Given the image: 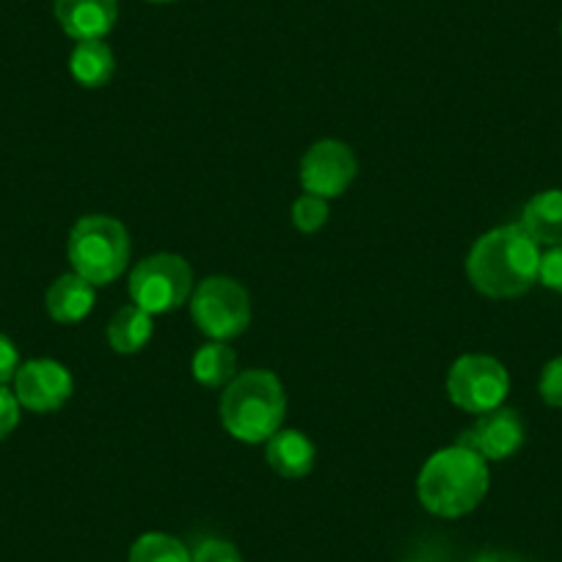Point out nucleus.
<instances>
[{
    "instance_id": "4468645a",
    "label": "nucleus",
    "mask_w": 562,
    "mask_h": 562,
    "mask_svg": "<svg viewBox=\"0 0 562 562\" xmlns=\"http://www.w3.org/2000/svg\"><path fill=\"white\" fill-rule=\"evenodd\" d=\"M521 226L538 246H562V191H543L527 202Z\"/></svg>"
},
{
    "instance_id": "6ab92c4d",
    "label": "nucleus",
    "mask_w": 562,
    "mask_h": 562,
    "mask_svg": "<svg viewBox=\"0 0 562 562\" xmlns=\"http://www.w3.org/2000/svg\"><path fill=\"white\" fill-rule=\"evenodd\" d=\"M328 221V199L315 196V193H304L301 199H295L293 204V224L295 229L312 235V232L323 229Z\"/></svg>"
},
{
    "instance_id": "f8f14e48",
    "label": "nucleus",
    "mask_w": 562,
    "mask_h": 562,
    "mask_svg": "<svg viewBox=\"0 0 562 562\" xmlns=\"http://www.w3.org/2000/svg\"><path fill=\"white\" fill-rule=\"evenodd\" d=\"M94 284L78 273L58 276L45 295L47 315L56 323H61V326H75V323L86 321L91 310H94Z\"/></svg>"
},
{
    "instance_id": "20e7f679",
    "label": "nucleus",
    "mask_w": 562,
    "mask_h": 562,
    "mask_svg": "<svg viewBox=\"0 0 562 562\" xmlns=\"http://www.w3.org/2000/svg\"><path fill=\"white\" fill-rule=\"evenodd\" d=\"M67 257L72 273L83 276L94 288L111 284L127 270V226L111 215H83L69 232Z\"/></svg>"
},
{
    "instance_id": "6e6552de",
    "label": "nucleus",
    "mask_w": 562,
    "mask_h": 562,
    "mask_svg": "<svg viewBox=\"0 0 562 562\" xmlns=\"http://www.w3.org/2000/svg\"><path fill=\"white\" fill-rule=\"evenodd\" d=\"M12 383L18 403L34 414H53V411L64 408L75 392L72 372L56 359L25 361V364H20Z\"/></svg>"
},
{
    "instance_id": "1a4fd4ad",
    "label": "nucleus",
    "mask_w": 562,
    "mask_h": 562,
    "mask_svg": "<svg viewBox=\"0 0 562 562\" xmlns=\"http://www.w3.org/2000/svg\"><path fill=\"white\" fill-rule=\"evenodd\" d=\"M356 155L348 144L334 138H323L312 144L310 153L301 160V186L306 193H315L321 199L342 196L356 180Z\"/></svg>"
},
{
    "instance_id": "4be33fe9",
    "label": "nucleus",
    "mask_w": 562,
    "mask_h": 562,
    "mask_svg": "<svg viewBox=\"0 0 562 562\" xmlns=\"http://www.w3.org/2000/svg\"><path fill=\"white\" fill-rule=\"evenodd\" d=\"M538 281L543 284V288L554 290V293H562V246H554L546 254H540Z\"/></svg>"
},
{
    "instance_id": "2eb2a0df",
    "label": "nucleus",
    "mask_w": 562,
    "mask_h": 562,
    "mask_svg": "<svg viewBox=\"0 0 562 562\" xmlns=\"http://www.w3.org/2000/svg\"><path fill=\"white\" fill-rule=\"evenodd\" d=\"M69 72L86 89H100L111 83L116 72V58H113L111 45L105 40H86L78 42L69 56Z\"/></svg>"
},
{
    "instance_id": "412c9836",
    "label": "nucleus",
    "mask_w": 562,
    "mask_h": 562,
    "mask_svg": "<svg viewBox=\"0 0 562 562\" xmlns=\"http://www.w3.org/2000/svg\"><path fill=\"white\" fill-rule=\"evenodd\" d=\"M193 562H243V557L229 540L207 538L196 546V551H193Z\"/></svg>"
},
{
    "instance_id": "423d86ee",
    "label": "nucleus",
    "mask_w": 562,
    "mask_h": 562,
    "mask_svg": "<svg viewBox=\"0 0 562 562\" xmlns=\"http://www.w3.org/2000/svg\"><path fill=\"white\" fill-rule=\"evenodd\" d=\"M191 317L204 337L215 342L240 337L251 323V301L243 284L229 276L199 281L191 295Z\"/></svg>"
},
{
    "instance_id": "39448f33",
    "label": "nucleus",
    "mask_w": 562,
    "mask_h": 562,
    "mask_svg": "<svg viewBox=\"0 0 562 562\" xmlns=\"http://www.w3.org/2000/svg\"><path fill=\"white\" fill-rule=\"evenodd\" d=\"M127 293L135 306L153 317L166 315L191 301L193 270L180 254H153L130 270Z\"/></svg>"
},
{
    "instance_id": "9d476101",
    "label": "nucleus",
    "mask_w": 562,
    "mask_h": 562,
    "mask_svg": "<svg viewBox=\"0 0 562 562\" xmlns=\"http://www.w3.org/2000/svg\"><path fill=\"white\" fill-rule=\"evenodd\" d=\"M524 439H527V430H524L521 416L499 405L488 414H480L472 428L458 439V445L469 447L485 461H507L521 450Z\"/></svg>"
},
{
    "instance_id": "b1692460",
    "label": "nucleus",
    "mask_w": 562,
    "mask_h": 562,
    "mask_svg": "<svg viewBox=\"0 0 562 562\" xmlns=\"http://www.w3.org/2000/svg\"><path fill=\"white\" fill-rule=\"evenodd\" d=\"M20 364H23V361H20L18 345H14L7 334H0V386H7L9 381H14Z\"/></svg>"
},
{
    "instance_id": "aec40b11",
    "label": "nucleus",
    "mask_w": 562,
    "mask_h": 562,
    "mask_svg": "<svg viewBox=\"0 0 562 562\" xmlns=\"http://www.w3.org/2000/svg\"><path fill=\"white\" fill-rule=\"evenodd\" d=\"M538 392L546 405L562 408V356H557V359H551L549 364L543 367L538 381Z\"/></svg>"
},
{
    "instance_id": "a878e982",
    "label": "nucleus",
    "mask_w": 562,
    "mask_h": 562,
    "mask_svg": "<svg viewBox=\"0 0 562 562\" xmlns=\"http://www.w3.org/2000/svg\"><path fill=\"white\" fill-rule=\"evenodd\" d=\"M149 3H175V0H149Z\"/></svg>"
},
{
    "instance_id": "0eeeda50",
    "label": "nucleus",
    "mask_w": 562,
    "mask_h": 562,
    "mask_svg": "<svg viewBox=\"0 0 562 562\" xmlns=\"http://www.w3.org/2000/svg\"><path fill=\"white\" fill-rule=\"evenodd\" d=\"M507 392H510V375H507L505 364L496 361L494 356H461L447 375V394H450L452 403L474 416L499 408Z\"/></svg>"
},
{
    "instance_id": "5701e85b",
    "label": "nucleus",
    "mask_w": 562,
    "mask_h": 562,
    "mask_svg": "<svg viewBox=\"0 0 562 562\" xmlns=\"http://www.w3.org/2000/svg\"><path fill=\"white\" fill-rule=\"evenodd\" d=\"M20 408L14 392L9 386H0V441L9 439L14 434V428L20 425Z\"/></svg>"
},
{
    "instance_id": "f3484780",
    "label": "nucleus",
    "mask_w": 562,
    "mask_h": 562,
    "mask_svg": "<svg viewBox=\"0 0 562 562\" xmlns=\"http://www.w3.org/2000/svg\"><path fill=\"white\" fill-rule=\"evenodd\" d=\"M193 381L202 383L204 389L229 386L232 378L237 375V353L226 342H207L193 353L191 359Z\"/></svg>"
},
{
    "instance_id": "393cba45",
    "label": "nucleus",
    "mask_w": 562,
    "mask_h": 562,
    "mask_svg": "<svg viewBox=\"0 0 562 562\" xmlns=\"http://www.w3.org/2000/svg\"><path fill=\"white\" fill-rule=\"evenodd\" d=\"M474 562H527V560L518 554H510V551H485V554H480Z\"/></svg>"
},
{
    "instance_id": "f257e3e1",
    "label": "nucleus",
    "mask_w": 562,
    "mask_h": 562,
    "mask_svg": "<svg viewBox=\"0 0 562 562\" xmlns=\"http://www.w3.org/2000/svg\"><path fill=\"white\" fill-rule=\"evenodd\" d=\"M538 268L540 246L521 224H505L485 232L467 259L472 288L488 299L524 295L538 281Z\"/></svg>"
},
{
    "instance_id": "ddd939ff",
    "label": "nucleus",
    "mask_w": 562,
    "mask_h": 562,
    "mask_svg": "<svg viewBox=\"0 0 562 562\" xmlns=\"http://www.w3.org/2000/svg\"><path fill=\"white\" fill-rule=\"evenodd\" d=\"M265 458L270 469L284 480H304L315 469L317 450L301 430H284L265 441Z\"/></svg>"
},
{
    "instance_id": "7ed1b4c3",
    "label": "nucleus",
    "mask_w": 562,
    "mask_h": 562,
    "mask_svg": "<svg viewBox=\"0 0 562 562\" xmlns=\"http://www.w3.org/2000/svg\"><path fill=\"white\" fill-rule=\"evenodd\" d=\"M288 411V394L270 370H246L232 378L221 397L226 434L243 445H262L279 434Z\"/></svg>"
},
{
    "instance_id": "9b49d317",
    "label": "nucleus",
    "mask_w": 562,
    "mask_h": 562,
    "mask_svg": "<svg viewBox=\"0 0 562 562\" xmlns=\"http://www.w3.org/2000/svg\"><path fill=\"white\" fill-rule=\"evenodd\" d=\"M53 12L69 40H105L116 25L119 0H53Z\"/></svg>"
},
{
    "instance_id": "dca6fc26",
    "label": "nucleus",
    "mask_w": 562,
    "mask_h": 562,
    "mask_svg": "<svg viewBox=\"0 0 562 562\" xmlns=\"http://www.w3.org/2000/svg\"><path fill=\"white\" fill-rule=\"evenodd\" d=\"M153 315L135 304L122 306V310L111 317V323H108V345L122 356L140 353V350L147 348L149 339H153Z\"/></svg>"
},
{
    "instance_id": "a211bd4d",
    "label": "nucleus",
    "mask_w": 562,
    "mask_h": 562,
    "mask_svg": "<svg viewBox=\"0 0 562 562\" xmlns=\"http://www.w3.org/2000/svg\"><path fill=\"white\" fill-rule=\"evenodd\" d=\"M127 562H193V554L175 535L147 532L130 546Z\"/></svg>"
},
{
    "instance_id": "f03ea898",
    "label": "nucleus",
    "mask_w": 562,
    "mask_h": 562,
    "mask_svg": "<svg viewBox=\"0 0 562 562\" xmlns=\"http://www.w3.org/2000/svg\"><path fill=\"white\" fill-rule=\"evenodd\" d=\"M488 485V461L469 447L452 445L425 461L416 477V496L434 516L458 518L472 513L485 499Z\"/></svg>"
}]
</instances>
